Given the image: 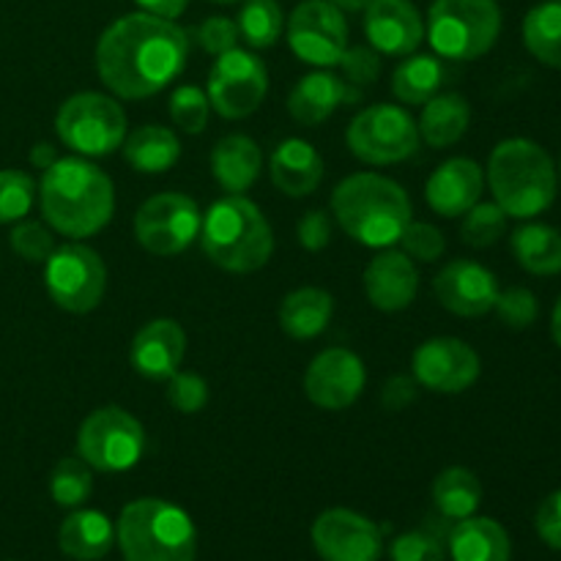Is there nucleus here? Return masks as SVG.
I'll list each match as a JSON object with an SVG mask.
<instances>
[{
	"label": "nucleus",
	"mask_w": 561,
	"mask_h": 561,
	"mask_svg": "<svg viewBox=\"0 0 561 561\" xmlns=\"http://www.w3.org/2000/svg\"><path fill=\"white\" fill-rule=\"evenodd\" d=\"M332 5H337L340 11H362L373 3V0H329Z\"/></svg>",
	"instance_id": "52"
},
{
	"label": "nucleus",
	"mask_w": 561,
	"mask_h": 561,
	"mask_svg": "<svg viewBox=\"0 0 561 561\" xmlns=\"http://www.w3.org/2000/svg\"><path fill=\"white\" fill-rule=\"evenodd\" d=\"M124 159L137 170V173H164V170L173 168L181 157V142L175 137V131H170L168 126L148 124L137 126L131 135H126L124 146Z\"/></svg>",
	"instance_id": "31"
},
{
	"label": "nucleus",
	"mask_w": 561,
	"mask_h": 561,
	"mask_svg": "<svg viewBox=\"0 0 561 561\" xmlns=\"http://www.w3.org/2000/svg\"><path fill=\"white\" fill-rule=\"evenodd\" d=\"M414 378L420 387L438 394H460L477 383L482 373L480 354L458 337L425 340L414 351Z\"/></svg>",
	"instance_id": "15"
},
{
	"label": "nucleus",
	"mask_w": 561,
	"mask_h": 561,
	"mask_svg": "<svg viewBox=\"0 0 561 561\" xmlns=\"http://www.w3.org/2000/svg\"><path fill=\"white\" fill-rule=\"evenodd\" d=\"M447 551L453 561H510L513 542L499 520L471 515L449 531Z\"/></svg>",
	"instance_id": "26"
},
{
	"label": "nucleus",
	"mask_w": 561,
	"mask_h": 561,
	"mask_svg": "<svg viewBox=\"0 0 561 561\" xmlns=\"http://www.w3.org/2000/svg\"><path fill=\"white\" fill-rule=\"evenodd\" d=\"M58 151H55V146H49V142H36V146L31 148V164L36 170H49L55 162H58Z\"/></svg>",
	"instance_id": "51"
},
{
	"label": "nucleus",
	"mask_w": 561,
	"mask_h": 561,
	"mask_svg": "<svg viewBox=\"0 0 561 561\" xmlns=\"http://www.w3.org/2000/svg\"><path fill=\"white\" fill-rule=\"evenodd\" d=\"M559 3H561V0H559Z\"/></svg>",
	"instance_id": "56"
},
{
	"label": "nucleus",
	"mask_w": 561,
	"mask_h": 561,
	"mask_svg": "<svg viewBox=\"0 0 561 561\" xmlns=\"http://www.w3.org/2000/svg\"><path fill=\"white\" fill-rule=\"evenodd\" d=\"M203 214L190 195L162 192L137 208L135 236L140 247L151 255H181L201 236Z\"/></svg>",
	"instance_id": "12"
},
{
	"label": "nucleus",
	"mask_w": 561,
	"mask_h": 561,
	"mask_svg": "<svg viewBox=\"0 0 561 561\" xmlns=\"http://www.w3.org/2000/svg\"><path fill=\"white\" fill-rule=\"evenodd\" d=\"M557 173H559V181H561V159H559V168H557Z\"/></svg>",
	"instance_id": "55"
},
{
	"label": "nucleus",
	"mask_w": 561,
	"mask_h": 561,
	"mask_svg": "<svg viewBox=\"0 0 561 561\" xmlns=\"http://www.w3.org/2000/svg\"><path fill=\"white\" fill-rule=\"evenodd\" d=\"M93 491V477L91 466L77 455V458H64L53 469L49 477V493H53V502L58 507H80L82 502H88Z\"/></svg>",
	"instance_id": "36"
},
{
	"label": "nucleus",
	"mask_w": 561,
	"mask_h": 561,
	"mask_svg": "<svg viewBox=\"0 0 561 561\" xmlns=\"http://www.w3.org/2000/svg\"><path fill=\"white\" fill-rule=\"evenodd\" d=\"M334 316V299L323 288H296L279 305V327L294 340H316Z\"/></svg>",
	"instance_id": "28"
},
{
	"label": "nucleus",
	"mask_w": 561,
	"mask_h": 561,
	"mask_svg": "<svg viewBox=\"0 0 561 561\" xmlns=\"http://www.w3.org/2000/svg\"><path fill=\"white\" fill-rule=\"evenodd\" d=\"M184 354L186 334L181 323L173 321V318L148 321L129 345L131 367L142 378H151V381H168L173 373H179Z\"/></svg>",
	"instance_id": "21"
},
{
	"label": "nucleus",
	"mask_w": 561,
	"mask_h": 561,
	"mask_svg": "<svg viewBox=\"0 0 561 561\" xmlns=\"http://www.w3.org/2000/svg\"><path fill=\"white\" fill-rule=\"evenodd\" d=\"M502 33L496 0H433L425 36L438 58L477 60L491 53Z\"/></svg>",
	"instance_id": "7"
},
{
	"label": "nucleus",
	"mask_w": 561,
	"mask_h": 561,
	"mask_svg": "<svg viewBox=\"0 0 561 561\" xmlns=\"http://www.w3.org/2000/svg\"><path fill=\"white\" fill-rule=\"evenodd\" d=\"M513 255L524 272L535 277L561 274V230L546 222H526L510 239Z\"/></svg>",
	"instance_id": "30"
},
{
	"label": "nucleus",
	"mask_w": 561,
	"mask_h": 561,
	"mask_svg": "<svg viewBox=\"0 0 561 561\" xmlns=\"http://www.w3.org/2000/svg\"><path fill=\"white\" fill-rule=\"evenodd\" d=\"M332 217L327 211H307L296 225V239L307 252H321L332 244Z\"/></svg>",
	"instance_id": "47"
},
{
	"label": "nucleus",
	"mask_w": 561,
	"mask_h": 561,
	"mask_svg": "<svg viewBox=\"0 0 561 561\" xmlns=\"http://www.w3.org/2000/svg\"><path fill=\"white\" fill-rule=\"evenodd\" d=\"M447 82V66L438 55H405L392 75V93L403 104H425Z\"/></svg>",
	"instance_id": "32"
},
{
	"label": "nucleus",
	"mask_w": 561,
	"mask_h": 561,
	"mask_svg": "<svg viewBox=\"0 0 561 561\" xmlns=\"http://www.w3.org/2000/svg\"><path fill=\"white\" fill-rule=\"evenodd\" d=\"M190 31L175 20L135 11L99 36V80L118 99H148L170 85L190 58Z\"/></svg>",
	"instance_id": "1"
},
{
	"label": "nucleus",
	"mask_w": 561,
	"mask_h": 561,
	"mask_svg": "<svg viewBox=\"0 0 561 561\" xmlns=\"http://www.w3.org/2000/svg\"><path fill=\"white\" fill-rule=\"evenodd\" d=\"M493 310L499 312L502 323L507 329H529L531 323L537 321L540 316V305H537V296L531 294L529 288H507V290H499V299Z\"/></svg>",
	"instance_id": "41"
},
{
	"label": "nucleus",
	"mask_w": 561,
	"mask_h": 561,
	"mask_svg": "<svg viewBox=\"0 0 561 561\" xmlns=\"http://www.w3.org/2000/svg\"><path fill=\"white\" fill-rule=\"evenodd\" d=\"M507 214L502 211L496 201L493 203H477L463 214V225H460V236L469 247L485 250L493 247L504 233H507Z\"/></svg>",
	"instance_id": "38"
},
{
	"label": "nucleus",
	"mask_w": 561,
	"mask_h": 561,
	"mask_svg": "<svg viewBox=\"0 0 561 561\" xmlns=\"http://www.w3.org/2000/svg\"><path fill=\"white\" fill-rule=\"evenodd\" d=\"M146 14L153 16H164V20H179L181 14L186 11L190 0H135Z\"/></svg>",
	"instance_id": "50"
},
{
	"label": "nucleus",
	"mask_w": 561,
	"mask_h": 561,
	"mask_svg": "<svg viewBox=\"0 0 561 561\" xmlns=\"http://www.w3.org/2000/svg\"><path fill=\"white\" fill-rule=\"evenodd\" d=\"M268 93V71L250 49H230L214 60L206 96L222 118L239 121L255 113Z\"/></svg>",
	"instance_id": "13"
},
{
	"label": "nucleus",
	"mask_w": 561,
	"mask_h": 561,
	"mask_svg": "<svg viewBox=\"0 0 561 561\" xmlns=\"http://www.w3.org/2000/svg\"><path fill=\"white\" fill-rule=\"evenodd\" d=\"M551 334H553V343L561 348V296L557 301V307H553V316H551Z\"/></svg>",
	"instance_id": "53"
},
{
	"label": "nucleus",
	"mask_w": 561,
	"mask_h": 561,
	"mask_svg": "<svg viewBox=\"0 0 561 561\" xmlns=\"http://www.w3.org/2000/svg\"><path fill=\"white\" fill-rule=\"evenodd\" d=\"M365 389V365L348 348H327L305 373V392L323 411H343L359 400Z\"/></svg>",
	"instance_id": "18"
},
{
	"label": "nucleus",
	"mask_w": 561,
	"mask_h": 561,
	"mask_svg": "<svg viewBox=\"0 0 561 561\" xmlns=\"http://www.w3.org/2000/svg\"><path fill=\"white\" fill-rule=\"evenodd\" d=\"M351 153L365 164H398L420 148V126L409 110L398 104H373L348 126Z\"/></svg>",
	"instance_id": "10"
},
{
	"label": "nucleus",
	"mask_w": 561,
	"mask_h": 561,
	"mask_svg": "<svg viewBox=\"0 0 561 561\" xmlns=\"http://www.w3.org/2000/svg\"><path fill=\"white\" fill-rule=\"evenodd\" d=\"M11 250L27 263H47V257L55 252V233L44 222L33 219H20L16 228L9 236Z\"/></svg>",
	"instance_id": "40"
},
{
	"label": "nucleus",
	"mask_w": 561,
	"mask_h": 561,
	"mask_svg": "<svg viewBox=\"0 0 561 561\" xmlns=\"http://www.w3.org/2000/svg\"><path fill=\"white\" fill-rule=\"evenodd\" d=\"M126 113L113 96L82 91L66 99L55 115L60 142L82 157H107L126 140Z\"/></svg>",
	"instance_id": "8"
},
{
	"label": "nucleus",
	"mask_w": 561,
	"mask_h": 561,
	"mask_svg": "<svg viewBox=\"0 0 561 561\" xmlns=\"http://www.w3.org/2000/svg\"><path fill=\"white\" fill-rule=\"evenodd\" d=\"M115 542V526L96 510H75L58 529L60 551L75 561H99Z\"/></svg>",
	"instance_id": "27"
},
{
	"label": "nucleus",
	"mask_w": 561,
	"mask_h": 561,
	"mask_svg": "<svg viewBox=\"0 0 561 561\" xmlns=\"http://www.w3.org/2000/svg\"><path fill=\"white\" fill-rule=\"evenodd\" d=\"M236 25H239V36L252 49H268L277 44L285 27V16L277 0H244L239 16H236Z\"/></svg>",
	"instance_id": "35"
},
{
	"label": "nucleus",
	"mask_w": 561,
	"mask_h": 561,
	"mask_svg": "<svg viewBox=\"0 0 561 561\" xmlns=\"http://www.w3.org/2000/svg\"><path fill=\"white\" fill-rule=\"evenodd\" d=\"M433 504L447 520H463L480 510L482 485L474 471L449 466L433 482Z\"/></svg>",
	"instance_id": "33"
},
{
	"label": "nucleus",
	"mask_w": 561,
	"mask_h": 561,
	"mask_svg": "<svg viewBox=\"0 0 561 561\" xmlns=\"http://www.w3.org/2000/svg\"><path fill=\"white\" fill-rule=\"evenodd\" d=\"M433 294L438 305L460 318H480L496 307L499 279L482 263L469 257H455L433 279Z\"/></svg>",
	"instance_id": "17"
},
{
	"label": "nucleus",
	"mask_w": 561,
	"mask_h": 561,
	"mask_svg": "<svg viewBox=\"0 0 561 561\" xmlns=\"http://www.w3.org/2000/svg\"><path fill=\"white\" fill-rule=\"evenodd\" d=\"M190 36L195 38L197 47H201L203 53L214 55V58L239 47L241 38L239 25H236V20H230V16H208V20H203Z\"/></svg>",
	"instance_id": "43"
},
{
	"label": "nucleus",
	"mask_w": 561,
	"mask_h": 561,
	"mask_svg": "<svg viewBox=\"0 0 561 561\" xmlns=\"http://www.w3.org/2000/svg\"><path fill=\"white\" fill-rule=\"evenodd\" d=\"M124 561H195L197 531L190 515L164 499H137L115 526Z\"/></svg>",
	"instance_id": "6"
},
{
	"label": "nucleus",
	"mask_w": 561,
	"mask_h": 561,
	"mask_svg": "<svg viewBox=\"0 0 561 561\" xmlns=\"http://www.w3.org/2000/svg\"><path fill=\"white\" fill-rule=\"evenodd\" d=\"M214 3H239V0H214Z\"/></svg>",
	"instance_id": "54"
},
{
	"label": "nucleus",
	"mask_w": 561,
	"mask_h": 561,
	"mask_svg": "<svg viewBox=\"0 0 561 561\" xmlns=\"http://www.w3.org/2000/svg\"><path fill=\"white\" fill-rule=\"evenodd\" d=\"M416 378L409 376H394L383 383L381 403L387 411H403L405 405H411L416 400Z\"/></svg>",
	"instance_id": "49"
},
{
	"label": "nucleus",
	"mask_w": 561,
	"mask_h": 561,
	"mask_svg": "<svg viewBox=\"0 0 561 561\" xmlns=\"http://www.w3.org/2000/svg\"><path fill=\"white\" fill-rule=\"evenodd\" d=\"M272 181L283 195L288 197H307L321 186L323 181V159L316 146L299 137H288L279 142L272 153Z\"/></svg>",
	"instance_id": "24"
},
{
	"label": "nucleus",
	"mask_w": 561,
	"mask_h": 561,
	"mask_svg": "<svg viewBox=\"0 0 561 561\" xmlns=\"http://www.w3.org/2000/svg\"><path fill=\"white\" fill-rule=\"evenodd\" d=\"M359 99L362 91L348 85L343 77L332 75V71H312V75L301 77L290 91L288 113L296 124L316 129L318 124L332 118L334 110L359 102Z\"/></svg>",
	"instance_id": "23"
},
{
	"label": "nucleus",
	"mask_w": 561,
	"mask_h": 561,
	"mask_svg": "<svg viewBox=\"0 0 561 561\" xmlns=\"http://www.w3.org/2000/svg\"><path fill=\"white\" fill-rule=\"evenodd\" d=\"M288 44L310 66H337L348 49V22L329 0H305L288 20Z\"/></svg>",
	"instance_id": "14"
},
{
	"label": "nucleus",
	"mask_w": 561,
	"mask_h": 561,
	"mask_svg": "<svg viewBox=\"0 0 561 561\" xmlns=\"http://www.w3.org/2000/svg\"><path fill=\"white\" fill-rule=\"evenodd\" d=\"M261 148L247 135H228L214 146L211 175L228 195H244L261 179Z\"/></svg>",
	"instance_id": "25"
},
{
	"label": "nucleus",
	"mask_w": 561,
	"mask_h": 561,
	"mask_svg": "<svg viewBox=\"0 0 561 561\" xmlns=\"http://www.w3.org/2000/svg\"><path fill=\"white\" fill-rule=\"evenodd\" d=\"M420 290V272L405 252L383 250L367 263L365 294L381 312H400L414 305Z\"/></svg>",
	"instance_id": "22"
},
{
	"label": "nucleus",
	"mask_w": 561,
	"mask_h": 561,
	"mask_svg": "<svg viewBox=\"0 0 561 561\" xmlns=\"http://www.w3.org/2000/svg\"><path fill=\"white\" fill-rule=\"evenodd\" d=\"M168 381V403L179 414H197L206 409L208 383L197 373H173Z\"/></svg>",
	"instance_id": "45"
},
{
	"label": "nucleus",
	"mask_w": 561,
	"mask_h": 561,
	"mask_svg": "<svg viewBox=\"0 0 561 561\" xmlns=\"http://www.w3.org/2000/svg\"><path fill=\"white\" fill-rule=\"evenodd\" d=\"M337 66L343 69V80L356 91L376 85L381 77V55L373 47H348Z\"/></svg>",
	"instance_id": "46"
},
{
	"label": "nucleus",
	"mask_w": 561,
	"mask_h": 561,
	"mask_svg": "<svg viewBox=\"0 0 561 561\" xmlns=\"http://www.w3.org/2000/svg\"><path fill=\"white\" fill-rule=\"evenodd\" d=\"M471 104L460 93H442L425 102L420 118V137L433 148H449L469 131Z\"/></svg>",
	"instance_id": "29"
},
{
	"label": "nucleus",
	"mask_w": 561,
	"mask_h": 561,
	"mask_svg": "<svg viewBox=\"0 0 561 561\" xmlns=\"http://www.w3.org/2000/svg\"><path fill=\"white\" fill-rule=\"evenodd\" d=\"M535 526L540 540L546 542L553 551H561V491H553L551 496H546V502L540 504L535 515Z\"/></svg>",
	"instance_id": "48"
},
{
	"label": "nucleus",
	"mask_w": 561,
	"mask_h": 561,
	"mask_svg": "<svg viewBox=\"0 0 561 561\" xmlns=\"http://www.w3.org/2000/svg\"><path fill=\"white\" fill-rule=\"evenodd\" d=\"M392 561H444L447 548L438 535L427 529L405 531L392 542Z\"/></svg>",
	"instance_id": "44"
},
{
	"label": "nucleus",
	"mask_w": 561,
	"mask_h": 561,
	"mask_svg": "<svg viewBox=\"0 0 561 561\" xmlns=\"http://www.w3.org/2000/svg\"><path fill=\"white\" fill-rule=\"evenodd\" d=\"M485 190V170L474 159L455 157L433 170L425 184V201L438 217H463L477 206Z\"/></svg>",
	"instance_id": "20"
},
{
	"label": "nucleus",
	"mask_w": 561,
	"mask_h": 561,
	"mask_svg": "<svg viewBox=\"0 0 561 561\" xmlns=\"http://www.w3.org/2000/svg\"><path fill=\"white\" fill-rule=\"evenodd\" d=\"M332 214L356 244L387 250L398 244L414 211L398 181L378 173H354L334 186Z\"/></svg>",
	"instance_id": "3"
},
{
	"label": "nucleus",
	"mask_w": 561,
	"mask_h": 561,
	"mask_svg": "<svg viewBox=\"0 0 561 561\" xmlns=\"http://www.w3.org/2000/svg\"><path fill=\"white\" fill-rule=\"evenodd\" d=\"M201 244L214 266L233 274H252L272 257L274 233L250 197L225 195L203 214Z\"/></svg>",
	"instance_id": "5"
},
{
	"label": "nucleus",
	"mask_w": 561,
	"mask_h": 561,
	"mask_svg": "<svg viewBox=\"0 0 561 561\" xmlns=\"http://www.w3.org/2000/svg\"><path fill=\"white\" fill-rule=\"evenodd\" d=\"M524 44L540 64L561 69V3L546 0L524 20Z\"/></svg>",
	"instance_id": "34"
},
{
	"label": "nucleus",
	"mask_w": 561,
	"mask_h": 561,
	"mask_svg": "<svg viewBox=\"0 0 561 561\" xmlns=\"http://www.w3.org/2000/svg\"><path fill=\"white\" fill-rule=\"evenodd\" d=\"M488 186L507 217L535 219L557 201L559 173L540 142L510 137L493 148Z\"/></svg>",
	"instance_id": "4"
},
{
	"label": "nucleus",
	"mask_w": 561,
	"mask_h": 561,
	"mask_svg": "<svg viewBox=\"0 0 561 561\" xmlns=\"http://www.w3.org/2000/svg\"><path fill=\"white\" fill-rule=\"evenodd\" d=\"M146 453V427L121 405H102L82 420L77 431V455L91 469L121 474L140 463Z\"/></svg>",
	"instance_id": "9"
},
{
	"label": "nucleus",
	"mask_w": 561,
	"mask_h": 561,
	"mask_svg": "<svg viewBox=\"0 0 561 561\" xmlns=\"http://www.w3.org/2000/svg\"><path fill=\"white\" fill-rule=\"evenodd\" d=\"M312 546L323 561H378L383 553L381 529L354 510H327L312 524Z\"/></svg>",
	"instance_id": "16"
},
{
	"label": "nucleus",
	"mask_w": 561,
	"mask_h": 561,
	"mask_svg": "<svg viewBox=\"0 0 561 561\" xmlns=\"http://www.w3.org/2000/svg\"><path fill=\"white\" fill-rule=\"evenodd\" d=\"M170 118L186 135H201L208 126V115H211V102H208L206 91L197 85H179L170 93Z\"/></svg>",
	"instance_id": "39"
},
{
	"label": "nucleus",
	"mask_w": 561,
	"mask_h": 561,
	"mask_svg": "<svg viewBox=\"0 0 561 561\" xmlns=\"http://www.w3.org/2000/svg\"><path fill=\"white\" fill-rule=\"evenodd\" d=\"M365 33L376 53L405 58L425 38V22L411 0H373L365 9Z\"/></svg>",
	"instance_id": "19"
},
{
	"label": "nucleus",
	"mask_w": 561,
	"mask_h": 561,
	"mask_svg": "<svg viewBox=\"0 0 561 561\" xmlns=\"http://www.w3.org/2000/svg\"><path fill=\"white\" fill-rule=\"evenodd\" d=\"M44 285L60 310L85 316L102 305L107 290V266L99 252L85 244L55 247L44 263Z\"/></svg>",
	"instance_id": "11"
},
{
	"label": "nucleus",
	"mask_w": 561,
	"mask_h": 561,
	"mask_svg": "<svg viewBox=\"0 0 561 561\" xmlns=\"http://www.w3.org/2000/svg\"><path fill=\"white\" fill-rule=\"evenodd\" d=\"M36 203V181L25 170H0V225L20 222Z\"/></svg>",
	"instance_id": "37"
},
{
	"label": "nucleus",
	"mask_w": 561,
	"mask_h": 561,
	"mask_svg": "<svg viewBox=\"0 0 561 561\" xmlns=\"http://www.w3.org/2000/svg\"><path fill=\"white\" fill-rule=\"evenodd\" d=\"M398 244H403V252L411 257V261L420 263H433L444 255L447 250V241H444V233L438 228H433L431 222H414L411 219L409 228L403 230Z\"/></svg>",
	"instance_id": "42"
},
{
	"label": "nucleus",
	"mask_w": 561,
	"mask_h": 561,
	"mask_svg": "<svg viewBox=\"0 0 561 561\" xmlns=\"http://www.w3.org/2000/svg\"><path fill=\"white\" fill-rule=\"evenodd\" d=\"M38 203L55 233L88 239L113 219L115 190L102 168L88 159L66 157L44 170Z\"/></svg>",
	"instance_id": "2"
}]
</instances>
